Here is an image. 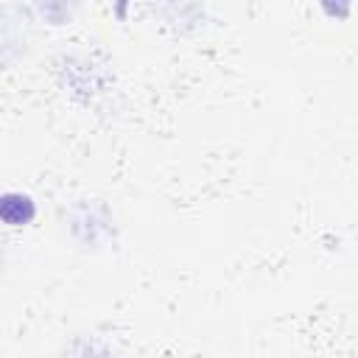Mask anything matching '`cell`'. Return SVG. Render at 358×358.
<instances>
[{
	"instance_id": "obj_2",
	"label": "cell",
	"mask_w": 358,
	"mask_h": 358,
	"mask_svg": "<svg viewBox=\"0 0 358 358\" xmlns=\"http://www.w3.org/2000/svg\"><path fill=\"white\" fill-rule=\"evenodd\" d=\"M319 3H322L324 14H327L330 20H347V17H350L352 0H319Z\"/></svg>"
},
{
	"instance_id": "obj_1",
	"label": "cell",
	"mask_w": 358,
	"mask_h": 358,
	"mask_svg": "<svg viewBox=\"0 0 358 358\" xmlns=\"http://www.w3.org/2000/svg\"><path fill=\"white\" fill-rule=\"evenodd\" d=\"M0 215L11 227L28 224L34 218V201L28 196H22V193H6L3 196V204H0Z\"/></svg>"
},
{
	"instance_id": "obj_3",
	"label": "cell",
	"mask_w": 358,
	"mask_h": 358,
	"mask_svg": "<svg viewBox=\"0 0 358 358\" xmlns=\"http://www.w3.org/2000/svg\"><path fill=\"white\" fill-rule=\"evenodd\" d=\"M126 8H129V0H117V6H115L117 20H126Z\"/></svg>"
}]
</instances>
